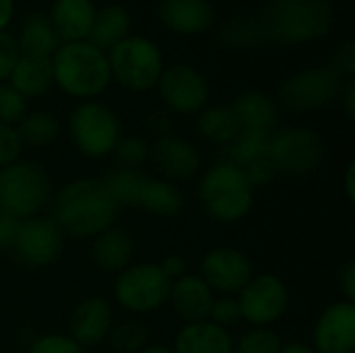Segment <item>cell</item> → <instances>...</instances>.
<instances>
[{
    "mask_svg": "<svg viewBox=\"0 0 355 353\" xmlns=\"http://www.w3.org/2000/svg\"><path fill=\"white\" fill-rule=\"evenodd\" d=\"M119 204L102 179H77L67 183L54 200V223L64 235L85 239L110 229Z\"/></svg>",
    "mask_w": 355,
    "mask_h": 353,
    "instance_id": "cell-1",
    "label": "cell"
},
{
    "mask_svg": "<svg viewBox=\"0 0 355 353\" xmlns=\"http://www.w3.org/2000/svg\"><path fill=\"white\" fill-rule=\"evenodd\" d=\"M266 42L293 46L331 31L335 6L331 0H270L258 15Z\"/></svg>",
    "mask_w": 355,
    "mask_h": 353,
    "instance_id": "cell-2",
    "label": "cell"
},
{
    "mask_svg": "<svg viewBox=\"0 0 355 353\" xmlns=\"http://www.w3.org/2000/svg\"><path fill=\"white\" fill-rule=\"evenodd\" d=\"M52 71L62 92L87 100L100 96L112 79L106 54L87 42L60 44L52 56Z\"/></svg>",
    "mask_w": 355,
    "mask_h": 353,
    "instance_id": "cell-3",
    "label": "cell"
},
{
    "mask_svg": "<svg viewBox=\"0 0 355 353\" xmlns=\"http://www.w3.org/2000/svg\"><path fill=\"white\" fill-rule=\"evenodd\" d=\"M204 210L218 223H237L245 218L254 206V187L245 173L223 160L206 171L198 189Z\"/></svg>",
    "mask_w": 355,
    "mask_h": 353,
    "instance_id": "cell-4",
    "label": "cell"
},
{
    "mask_svg": "<svg viewBox=\"0 0 355 353\" xmlns=\"http://www.w3.org/2000/svg\"><path fill=\"white\" fill-rule=\"evenodd\" d=\"M50 193V177L40 164L17 160L0 169V212L15 221L33 218L48 204Z\"/></svg>",
    "mask_w": 355,
    "mask_h": 353,
    "instance_id": "cell-5",
    "label": "cell"
},
{
    "mask_svg": "<svg viewBox=\"0 0 355 353\" xmlns=\"http://www.w3.org/2000/svg\"><path fill=\"white\" fill-rule=\"evenodd\" d=\"M110 75L127 89L148 92L162 75V54L158 46L141 35H127L108 50Z\"/></svg>",
    "mask_w": 355,
    "mask_h": 353,
    "instance_id": "cell-6",
    "label": "cell"
},
{
    "mask_svg": "<svg viewBox=\"0 0 355 353\" xmlns=\"http://www.w3.org/2000/svg\"><path fill=\"white\" fill-rule=\"evenodd\" d=\"M69 131L77 150L89 158H104L112 154L121 139V123L116 114L108 106L92 100L73 110Z\"/></svg>",
    "mask_w": 355,
    "mask_h": 353,
    "instance_id": "cell-7",
    "label": "cell"
},
{
    "mask_svg": "<svg viewBox=\"0 0 355 353\" xmlns=\"http://www.w3.org/2000/svg\"><path fill=\"white\" fill-rule=\"evenodd\" d=\"M171 285L173 281L162 273L160 264L141 262L119 273L114 298L125 310L146 314L162 308L168 302Z\"/></svg>",
    "mask_w": 355,
    "mask_h": 353,
    "instance_id": "cell-8",
    "label": "cell"
},
{
    "mask_svg": "<svg viewBox=\"0 0 355 353\" xmlns=\"http://www.w3.org/2000/svg\"><path fill=\"white\" fill-rule=\"evenodd\" d=\"M268 156L281 173L308 175L322 164L324 141L316 131L304 127L283 129L270 135Z\"/></svg>",
    "mask_w": 355,
    "mask_h": 353,
    "instance_id": "cell-9",
    "label": "cell"
},
{
    "mask_svg": "<svg viewBox=\"0 0 355 353\" xmlns=\"http://www.w3.org/2000/svg\"><path fill=\"white\" fill-rule=\"evenodd\" d=\"M341 89L343 77L333 67H314L291 75L281 87V98L293 112H310L329 106Z\"/></svg>",
    "mask_w": 355,
    "mask_h": 353,
    "instance_id": "cell-10",
    "label": "cell"
},
{
    "mask_svg": "<svg viewBox=\"0 0 355 353\" xmlns=\"http://www.w3.org/2000/svg\"><path fill=\"white\" fill-rule=\"evenodd\" d=\"M64 246V233L52 218H25L19 221V229L12 241L15 256L19 262L42 268L54 264Z\"/></svg>",
    "mask_w": 355,
    "mask_h": 353,
    "instance_id": "cell-11",
    "label": "cell"
},
{
    "mask_svg": "<svg viewBox=\"0 0 355 353\" xmlns=\"http://www.w3.org/2000/svg\"><path fill=\"white\" fill-rule=\"evenodd\" d=\"M241 318L254 327L275 325L289 308V291L285 283L275 275L252 277L250 283L239 291Z\"/></svg>",
    "mask_w": 355,
    "mask_h": 353,
    "instance_id": "cell-12",
    "label": "cell"
},
{
    "mask_svg": "<svg viewBox=\"0 0 355 353\" xmlns=\"http://www.w3.org/2000/svg\"><path fill=\"white\" fill-rule=\"evenodd\" d=\"M158 87L166 106L181 114L202 110L210 94L208 81L189 64H173L168 69H162Z\"/></svg>",
    "mask_w": 355,
    "mask_h": 353,
    "instance_id": "cell-13",
    "label": "cell"
},
{
    "mask_svg": "<svg viewBox=\"0 0 355 353\" xmlns=\"http://www.w3.org/2000/svg\"><path fill=\"white\" fill-rule=\"evenodd\" d=\"M202 279L212 291L220 293H239L252 279L250 258L229 246L210 250L202 260Z\"/></svg>",
    "mask_w": 355,
    "mask_h": 353,
    "instance_id": "cell-14",
    "label": "cell"
},
{
    "mask_svg": "<svg viewBox=\"0 0 355 353\" xmlns=\"http://www.w3.org/2000/svg\"><path fill=\"white\" fill-rule=\"evenodd\" d=\"M316 353H354L355 350V306L337 302L329 306L314 327Z\"/></svg>",
    "mask_w": 355,
    "mask_h": 353,
    "instance_id": "cell-15",
    "label": "cell"
},
{
    "mask_svg": "<svg viewBox=\"0 0 355 353\" xmlns=\"http://www.w3.org/2000/svg\"><path fill=\"white\" fill-rule=\"evenodd\" d=\"M148 158L166 177V181L171 179V183L191 179L200 171V164H202V158L196 146L171 133L156 137V141L150 148Z\"/></svg>",
    "mask_w": 355,
    "mask_h": 353,
    "instance_id": "cell-16",
    "label": "cell"
},
{
    "mask_svg": "<svg viewBox=\"0 0 355 353\" xmlns=\"http://www.w3.org/2000/svg\"><path fill=\"white\" fill-rule=\"evenodd\" d=\"M112 329V308L100 298L92 295L83 300L71 314L69 320V337L75 339L81 347L102 343Z\"/></svg>",
    "mask_w": 355,
    "mask_h": 353,
    "instance_id": "cell-17",
    "label": "cell"
},
{
    "mask_svg": "<svg viewBox=\"0 0 355 353\" xmlns=\"http://www.w3.org/2000/svg\"><path fill=\"white\" fill-rule=\"evenodd\" d=\"M168 302L185 325H193L210 318L214 295L200 275H183L181 279L173 281Z\"/></svg>",
    "mask_w": 355,
    "mask_h": 353,
    "instance_id": "cell-18",
    "label": "cell"
},
{
    "mask_svg": "<svg viewBox=\"0 0 355 353\" xmlns=\"http://www.w3.org/2000/svg\"><path fill=\"white\" fill-rule=\"evenodd\" d=\"M160 21L177 33L206 31L214 21V10L208 0H162L158 4Z\"/></svg>",
    "mask_w": 355,
    "mask_h": 353,
    "instance_id": "cell-19",
    "label": "cell"
},
{
    "mask_svg": "<svg viewBox=\"0 0 355 353\" xmlns=\"http://www.w3.org/2000/svg\"><path fill=\"white\" fill-rule=\"evenodd\" d=\"M96 17L92 0H56L50 23L62 44L85 42Z\"/></svg>",
    "mask_w": 355,
    "mask_h": 353,
    "instance_id": "cell-20",
    "label": "cell"
},
{
    "mask_svg": "<svg viewBox=\"0 0 355 353\" xmlns=\"http://www.w3.org/2000/svg\"><path fill=\"white\" fill-rule=\"evenodd\" d=\"M233 339L227 329L204 320L185 325L177 339H175V353H233Z\"/></svg>",
    "mask_w": 355,
    "mask_h": 353,
    "instance_id": "cell-21",
    "label": "cell"
},
{
    "mask_svg": "<svg viewBox=\"0 0 355 353\" xmlns=\"http://www.w3.org/2000/svg\"><path fill=\"white\" fill-rule=\"evenodd\" d=\"M233 112L239 119L241 131H262L272 133L277 125V106L275 102L262 92H243L231 104Z\"/></svg>",
    "mask_w": 355,
    "mask_h": 353,
    "instance_id": "cell-22",
    "label": "cell"
},
{
    "mask_svg": "<svg viewBox=\"0 0 355 353\" xmlns=\"http://www.w3.org/2000/svg\"><path fill=\"white\" fill-rule=\"evenodd\" d=\"M94 260L104 273H121L133 258V239L123 229H106L94 237Z\"/></svg>",
    "mask_w": 355,
    "mask_h": 353,
    "instance_id": "cell-23",
    "label": "cell"
},
{
    "mask_svg": "<svg viewBox=\"0 0 355 353\" xmlns=\"http://www.w3.org/2000/svg\"><path fill=\"white\" fill-rule=\"evenodd\" d=\"M129 25H131L129 12L121 4H108L96 10L92 29L85 42L106 54V50H110L112 46H116L121 40L127 37Z\"/></svg>",
    "mask_w": 355,
    "mask_h": 353,
    "instance_id": "cell-24",
    "label": "cell"
},
{
    "mask_svg": "<svg viewBox=\"0 0 355 353\" xmlns=\"http://www.w3.org/2000/svg\"><path fill=\"white\" fill-rule=\"evenodd\" d=\"M60 40L50 23L48 17L44 15H29L21 27L17 46L21 56H31V58H52L54 52L60 48Z\"/></svg>",
    "mask_w": 355,
    "mask_h": 353,
    "instance_id": "cell-25",
    "label": "cell"
},
{
    "mask_svg": "<svg viewBox=\"0 0 355 353\" xmlns=\"http://www.w3.org/2000/svg\"><path fill=\"white\" fill-rule=\"evenodd\" d=\"M10 85L23 96V98H35L50 89L54 83V71H52V58H31V56H19L12 73H10Z\"/></svg>",
    "mask_w": 355,
    "mask_h": 353,
    "instance_id": "cell-26",
    "label": "cell"
},
{
    "mask_svg": "<svg viewBox=\"0 0 355 353\" xmlns=\"http://www.w3.org/2000/svg\"><path fill=\"white\" fill-rule=\"evenodd\" d=\"M185 206L183 193L177 185L166 179H150L146 177L144 187L139 191L137 208L158 214V216H177Z\"/></svg>",
    "mask_w": 355,
    "mask_h": 353,
    "instance_id": "cell-27",
    "label": "cell"
},
{
    "mask_svg": "<svg viewBox=\"0 0 355 353\" xmlns=\"http://www.w3.org/2000/svg\"><path fill=\"white\" fill-rule=\"evenodd\" d=\"M198 129L208 141H214L218 146L233 144L241 133L239 119L231 106H210L202 110L198 119Z\"/></svg>",
    "mask_w": 355,
    "mask_h": 353,
    "instance_id": "cell-28",
    "label": "cell"
},
{
    "mask_svg": "<svg viewBox=\"0 0 355 353\" xmlns=\"http://www.w3.org/2000/svg\"><path fill=\"white\" fill-rule=\"evenodd\" d=\"M220 42L227 48L245 50L266 44V35L258 17H235L227 21L220 29Z\"/></svg>",
    "mask_w": 355,
    "mask_h": 353,
    "instance_id": "cell-29",
    "label": "cell"
},
{
    "mask_svg": "<svg viewBox=\"0 0 355 353\" xmlns=\"http://www.w3.org/2000/svg\"><path fill=\"white\" fill-rule=\"evenodd\" d=\"M148 175L133 171V169H116L112 171L104 181L106 189L110 191V196L114 198V202L121 206H131L137 208V200H139V191L144 187Z\"/></svg>",
    "mask_w": 355,
    "mask_h": 353,
    "instance_id": "cell-30",
    "label": "cell"
},
{
    "mask_svg": "<svg viewBox=\"0 0 355 353\" xmlns=\"http://www.w3.org/2000/svg\"><path fill=\"white\" fill-rule=\"evenodd\" d=\"M270 135L272 133H262V131H241L233 144H229V162L237 164L239 169L262 160L268 156V146H270Z\"/></svg>",
    "mask_w": 355,
    "mask_h": 353,
    "instance_id": "cell-31",
    "label": "cell"
},
{
    "mask_svg": "<svg viewBox=\"0 0 355 353\" xmlns=\"http://www.w3.org/2000/svg\"><path fill=\"white\" fill-rule=\"evenodd\" d=\"M17 133L21 137V144L46 146L58 137V121L50 112H31L19 121Z\"/></svg>",
    "mask_w": 355,
    "mask_h": 353,
    "instance_id": "cell-32",
    "label": "cell"
},
{
    "mask_svg": "<svg viewBox=\"0 0 355 353\" xmlns=\"http://www.w3.org/2000/svg\"><path fill=\"white\" fill-rule=\"evenodd\" d=\"M281 347L283 343L275 331L268 327H256L233 345V353H279Z\"/></svg>",
    "mask_w": 355,
    "mask_h": 353,
    "instance_id": "cell-33",
    "label": "cell"
},
{
    "mask_svg": "<svg viewBox=\"0 0 355 353\" xmlns=\"http://www.w3.org/2000/svg\"><path fill=\"white\" fill-rule=\"evenodd\" d=\"M110 345L119 353H137L146 347L148 329L139 322H123L110 331Z\"/></svg>",
    "mask_w": 355,
    "mask_h": 353,
    "instance_id": "cell-34",
    "label": "cell"
},
{
    "mask_svg": "<svg viewBox=\"0 0 355 353\" xmlns=\"http://www.w3.org/2000/svg\"><path fill=\"white\" fill-rule=\"evenodd\" d=\"M150 148L144 139L139 137H121L116 148H114V156L116 162L121 164V169H133L137 171L139 164H144L148 160Z\"/></svg>",
    "mask_w": 355,
    "mask_h": 353,
    "instance_id": "cell-35",
    "label": "cell"
},
{
    "mask_svg": "<svg viewBox=\"0 0 355 353\" xmlns=\"http://www.w3.org/2000/svg\"><path fill=\"white\" fill-rule=\"evenodd\" d=\"M27 98H23L10 83H0V123L12 125L25 117Z\"/></svg>",
    "mask_w": 355,
    "mask_h": 353,
    "instance_id": "cell-36",
    "label": "cell"
},
{
    "mask_svg": "<svg viewBox=\"0 0 355 353\" xmlns=\"http://www.w3.org/2000/svg\"><path fill=\"white\" fill-rule=\"evenodd\" d=\"M29 353H87L75 339L69 335H44L33 341Z\"/></svg>",
    "mask_w": 355,
    "mask_h": 353,
    "instance_id": "cell-37",
    "label": "cell"
},
{
    "mask_svg": "<svg viewBox=\"0 0 355 353\" xmlns=\"http://www.w3.org/2000/svg\"><path fill=\"white\" fill-rule=\"evenodd\" d=\"M21 150H23V144H21L17 129L12 125L0 123V169L17 162Z\"/></svg>",
    "mask_w": 355,
    "mask_h": 353,
    "instance_id": "cell-38",
    "label": "cell"
},
{
    "mask_svg": "<svg viewBox=\"0 0 355 353\" xmlns=\"http://www.w3.org/2000/svg\"><path fill=\"white\" fill-rule=\"evenodd\" d=\"M210 322L227 329L231 325H237L241 320V308H239V302L233 300V298H220V300H214L212 304V310H210Z\"/></svg>",
    "mask_w": 355,
    "mask_h": 353,
    "instance_id": "cell-39",
    "label": "cell"
},
{
    "mask_svg": "<svg viewBox=\"0 0 355 353\" xmlns=\"http://www.w3.org/2000/svg\"><path fill=\"white\" fill-rule=\"evenodd\" d=\"M19 56H21V52H19L17 40L2 29L0 31V83H4L10 77Z\"/></svg>",
    "mask_w": 355,
    "mask_h": 353,
    "instance_id": "cell-40",
    "label": "cell"
},
{
    "mask_svg": "<svg viewBox=\"0 0 355 353\" xmlns=\"http://www.w3.org/2000/svg\"><path fill=\"white\" fill-rule=\"evenodd\" d=\"M333 69L341 77H352L355 73V46L352 40H345L343 44H339V48L335 52Z\"/></svg>",
    "mask_w": 355,
    "mask_h": 353,
    "instance_id": "cell-41",
    "label": "cell"
},
{
    "mask_svg": "<svg viewBox=\"0 0 355 353\" xmlns=\"http://www.w3.org/2000/svg\"><path fill=\"white\" fill-rule=\"evenodd\" d=\"M339 285L345 295V302L354 304L355 302V262L349 260L339 268Z\"/></svg>",
    "mask_w": 355,
    "mask_h": 353,
    "instance_id": "cell-42",
    "label": "cell"
},
{
    "mask_svg": "<svg viewBox=\"0 0 355 353\" xmlns=\"http://www.w3.org/2000/svg\"><path fill=\"white\" fill-rule=\"evenodd\" d=\"M17 229H19V221H15V218L0 212V250L12 248Z\"/></svg>",
    "mask_w": 355,
    "mask_h": 353,
    "instance_id": "cell-43",
    "label": "cell"
},
{
    "mask_svg": "<svg viewBox=\"0 0 355 353\" xmlns=\"http://www.w3.org/2000/svg\"><path fill=\"white\" fill-rule=\"evenodd\" d=\"M160 268H162V273L171 281H177V279H181L185 275L187 264H185V260L181 256H168V258H164V262L160 264Z\"/></svg>",
    "mask_w": 355,
    "mask_h": 353,
    "instance_id": "cell-44",
    "label": "cell"
},
{
    "mask_svg": "<svg viewBox=\"0 0 355 353\" xmlns=\"http://www.w3.org/2000/svg\"><path fill=\"white\" fill-rule=\"evenodd\" d=\"M341 96H343V102H345V112L347 117L352 119L355 112V85L354 81H349L343 89H341Z\"/></svg>",
    "mask_w": 355,
    "mask_h": 353,
    "instance_id": "cell-45",
    "label": "cell"
},
{
    "mask_svg": "<svg viewBox=\"0 0 355 353\" xmlns=\"http://www.w3.org/2000/svg\"><path fill=\"white\" fill-rule=\"evenodd\" d=\"M15 10V0H0V31L10 23Z\"/></svg>",
    "mask_w": 355,
    "mask_h": 353,
    "instance_id": "cell-46",
    "label": "cell"
},
{
    "mask_svg": "<svg viewBox=\"0 0 355 353\" xmlns=\"http://www.w3.org/2000/svg\"><path fill=\"white\" fill-rule=\"evenodd\" d=\"M354 173H355V162L352 160V162L347 164V173H345V193H347V200H354L355 198Z\"/></svg>",
    "mask_w": 355,
    "mask_h": 353,
    "instance_id": "cell-47",
    "label": "cell"
},
{
    "mask_svg": "<svg viewBox=\"0 0 355 353\" xmlns=\"http://www.w3.org/2000/svg\"><path fill=\"white\" fill-rule=\"evenodd\" d=\"M279 353H316L310 345L306 343H289V345H283Z\"/></svg>",
    "mask_w": 355,
    "mask_h": 353,
    "instance_id": "cell-48",
    "label": "cell"
},
{
    "mask_svg": "<svg viewBox=\"0 0 355 353\" xmlns=\"http://www.w3.org/2000/svg\"><path fill=\"white\" fill-rule=\"evenodd\" d=\"M137 353H175L171 347H166V345H148V347H144L141 352Z\"/></svg>",
    "mask_w": 355,
    "mask_h": 353,
    "instance_id": "cell-49",
    "label": "cell"
}]
</instances>
